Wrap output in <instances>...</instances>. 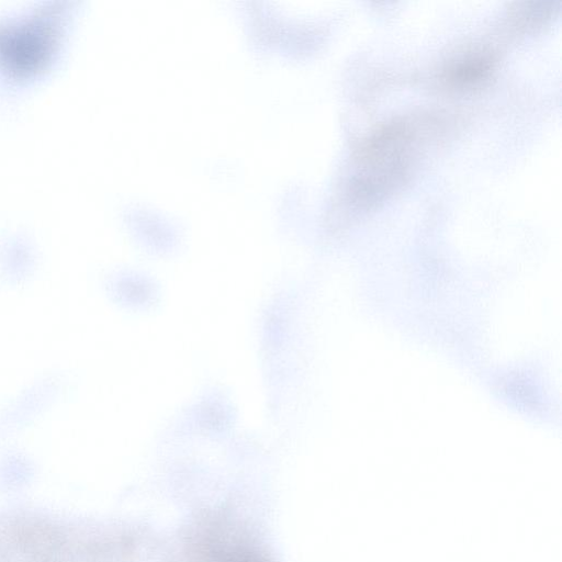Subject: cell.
<instances>
[{"mask_svg": "<svg viewBox=\"0 0 562 562\" xmlns=\"http://www.w3.org/2000/svg\"><path fill=\"white\" fill-rule=\"evenodd\" d=\"M88 542L75 530L23 521L0 528V555L25 562H88Z\"/></svg>", "mask_w": 562, "mask_h": 562, "instance_id": "6da1fadb", "label": "cell"}]
</instances>
